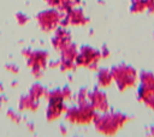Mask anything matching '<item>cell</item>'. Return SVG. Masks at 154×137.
Returning a JSON list of instances; mask_svg holds the SVG:
<instances>
[{
  "mask_svg": "<svg viewBox=\"0 0 154 137\" xmlns=\"http://www.w3.org/2000/svg\"><path fill=\"white\" fill-rule=\"evenodd\" d=\"M131 118L119 111H107L105 113H97L94 119V125L97 132L103 136L112 137L118 133L120 129H123Z\"/></svg>",
  "mask_w": 154,
  "mask_h": 137,
  "instance_id": "6da1fadb",
  "label": "cell"
},
{
  "mask_svg": "<svg viewBox=\"0 0 154 137\" xmlns=\"http://www.w3.org/2000/svg\"><path fill=\"white\" fill-rule=\"evenodd\" d=\"M97 112L93 108L89 102L78 103V106H72L66 108L65 118L71 124L77 125H87L94 121Z\"/></svg>",
  "mask_w": 154,
  "mask_h": 137,
  "instance_id": "7a4b0ae2",
  "label": "cell"
},
{
  "mask_svg": "<svg viewBox=\"0 0 154 137\" xmlns=\"http://www.w3.org/2000/svg\"><path fill=\"white\" fill-rule=\"evenodd\" d=\"M111 73H112V77L116 81V84L120 91H124L129 88L135 87V84L138 79L137 71L129 65H119V66L114 67Z\"/></svg>",
  "mask_w": 154,
  "mask_h": 137,
  "instance_id": "3957f363",
  "label": "cell"
},
{
  "mask_svg": "<svg viewBox=\"0 0 154 137\" xmlns=\"http://www.w3.org/2000/svg\"><path fill=\"white\" fill-rule=\"evenodd\" d=\"M66 108L67 107L64 105L63 99H52V100H49V103H48L47 111H46V119L48 121H54V120L59 119L63 115V113H65Z\"/></svg>",
  "mask_w": 154,
  "mask_h": 137,
  "instance_id": "277c9868",
  "label": "cell"
},
{
  "mask_svg": "<svg viewBox=\"0 0 154 137\" xmlns=\"http://www.w3.org/2000/svg\"><path fill=\"white\" fill-rule=\"evenodd\" d=\"M88 100H89V103L93 106V108L97 113H105V112L109 111L108 100L103 91H100V90L93 91L91 94H89Z\"/></svg>",
  "mask_w": 154,
  "mask_h": 137,
  "instance_id": "5b68a950",
  "label": "cell"
},
{
  "mask_svg": "<svg viewBox=\"0 0 154 137\" xmlns=\"http://www.w3.org/2000/svg\"><path fill=\"white\" fill-rule=\"evenodd\" d=\"M40 107V103L37 100L32 99L30 95L29 96H24L22 97L20 102H19V109L20 111H31V112H36Z\"/></svg>",
  "mask_w": 154,
  "mask_h": 137,
  "instance_id": "8992f818",
  "label": "cell"
},
{
  "mask_svg": "<svg viewBox=\"0 0 154 137\" xmlns=\"http://www.w3.org/2000/svg\"><path fill=\"white\" fill-rule=\"evenodd\" d=\"M147 10L146 0H132L131 1V11L134 13H141Z\"/></svg>",
  "mask_w": 154,
  "mask_h": 137,
  "instance_id": "52a82bcc",
  "label": "cell"
},
{
  "mask_svg": "<svg viewBox=\"0 0 154 137\" xmlns=\"http://www.w3.org/2000/svg\"><path fill=\"white\" fill-rule=\"evenodd\" d=\"M113 77H112V73H109L108 71H102L100 75H99V83L101 87H108L112 82Z\"/></svg>",
  "mask_w": 154,
  "mask_h": 137,
  "instance_id": "ba28073f",
  "label": "cell"
},
{
  "mask_svg": "<svg viewBox=\"0 0 154 137\" xmlns=\"http://www.w3.org/2000/svg\"><path fill=\"white\" fill-rule=\"evenodd\" d=\"M7 118H8L11 121L16 123V124L20 123V120H22V117H20V114H19V113H17V112H14V111H12V109L7 112Z\"/></svg>",
  "mask_w": 154,
  "mask_h": 137,
  "instance_id": "9c48e42d",
  "label": "cell"
},
{
  "mask_svg": "<svg viewBox=\"0 0 154 137\" xmlns=\"http://www.w3.org/2000/svg\"><path fill=\"white\" fill-rule=\"evenodd\" d=\"M42 95H43V89L40 88V87H34L31 89V91H30V96L32 99H35V100H38Z\"/></svg>",
  "mask_w": 154,
  "mask_h": 137,
  "instance_id": "30bf717a",
  "label": "cell"
},
{
  "mask_svg": "<svg viewBox=\"0 0 154 137\" xmlns=\"http://www.w3.org/2000/svg\"><path fill=\"white\" fill-rule=\"evenodd\" d=\"M147 135H148L149 137H154V125L147 126Z\"/></svg>",
  "mask_w": 154,
  "mask_h": 137,
  "instance_id": "8fae6325",
  "label": "cell"
},
{
  "mask_svg": "<svg viewBox=\"0 0 154 137\" xmlns=\"http://www.w3.org/2000/svg\"><path fill=\"white\" fill-rule=\"evenodd\" d=\"M60 130H61V132H63V133H65V132H66V130H65L64 125H60Z\"/></svg>",
  "mask_w": 154,
  "mask_h": 137,
  "instance_id": "7c38bea8",
  "label": "cell"
}]
</instances>
